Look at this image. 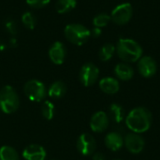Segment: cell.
Returning a JSON list of instances; mask_svg holds the SVG:
<instances>
[{"label":"cell","instance_id":"obj_20","mask_svg":"<svg viewBox=\"0 0 160 160\" xmlns=\"http://www.w3.org/2000/svg\"><path fill=\"white\" fill-rule=\"evenodd\" d=\"M76 5L77 0H57L55 4V9L58 13L64 14L74 9Z\"/></svg>","mask_w":160,"mask_h":160},{"label":"cell","instance_id":"obj_4","mask_svg":"<svg viewBox=\"0 0 160 160\" xmlns=\"http://www.w3.org/2000/svg\"><path fill=\"white\" fill-rule=\"evenodd\" d=\"M64 34L66 38L72 44L83 45L90 38V30L81 23H70L65 27Z\"/></svg>","mask_w":160,"mask_h":160},{"label":"cell","instance_id":"obj_5","mask_svg":"<svg viewBox=\"0 0 160 160\" xmlns=\"http://www.w3.org/2000/svg\"><path fill=\"white\" fill-rule=\"evenodd\" d=\"M23 92L27 98L34 102L43 100L47 95V90L44 83L38 80L28 81L23 87Z\"/></svg>","mask_w":160,"mask_h":160},{"label":"cell","instance_id":"obj_19","mask_svg":"<svg viewBox=\"0 0 160 160\" xmlns=\"http://www.w3.org/2000/svg\"><path fill=\"white\" fill-rule=\"evenodd\" d=\"M116 51V47L112 43H105L99 50V59L103 62H107L112 58Z\"/></svg>","mask_w":160,"mask_h":160},{"label":"cell","instance_id":"obj_16","mask_svg":"<svg viewBox=\"0 0 160 160\" xmlns=\"http://www.w3.org/2000/svg\"><path fill=\"white\" fill-rule=\"evenodd\" d=\"M114 74L115 76L124 82L129 81L134 76L133 68L127 63H119L114 68Z\"/></svg>","mask_w":160,"mask_h":160},{"label":"cell","instance_id":"obj_8","mask_svg":"<svg viewBox=\"0 0 160 160\" xmlns=\"http://www.w3.org/2000/svg\"><path fill=\"white\" fill-rule=\"evenodd\" d=\"M124 144L129 153L133 155H138L143 151L145 146V141L141 136V134L131 132L126 136L124 140Z\"/></svg>","mask_w":160,"mask_h":160},{"label":"cell","instance_id":"obj_28","mask_svg":"<svg viewBox=\"0 0 160 160\" xmlns=\"http://www.w3.org/2000/svg\"><path fill=\"white\" fill-rule=\"evenodd\" d=\"M93 160H106V158L102 153H95L93 155Z\"/></svg>","mask_w":160,"mask_h":160},{"label":"cell","instance_id":"obj_12","mask_svg":"<svg viewBox=\"0 0 160 160\" xmlns=\"http://www.w3.org/2000/svg\"><path fill=\"white\" fill-rule=\"evenodd\" d=\"M67 55V49L65 45L60 41H55L49 50V57L55 65H61L64 63Z\"/></svg>","mask_w":160,"mask_h":160},{"label":"cell","instance_id":"obj_9","mask_svg":"<svg viewBox=\"0 0 160 160\" xmlns=\"http://www.w3.org/2000/svg\"><path fill=\"white\" fill-rule=\"evenodd\" d=\"M97 148V142L94 137L88 133L82 134L77 140V149L82 156L93 155Z\"/></svg>","mask_w":160,"mask_h":160},{"label":"cell","instance_id":"obj_3","mask_svg":"<svg viewBox=\"0 0 160 160\" xmlns=\"http://www.w3.org/2000/svg\"><path fill=\"white\" fill-rule=\"evenodd\" d=\"M20 106V98L15 89L6 85L0 90V109L3 112L10 114L15 112Z\"/></svg>","mask_w":160,"mask_h":160},{"label":"cell","instance_id":"obj_23","mask_svg":"<svg viewBox=\"0 0 160 160\" xmlns=\"http://www.w3.org/2000/svg\"><path fill=\"white\" fill-rule=\"evenodd\" d=\"M111 21H112V19H111L110 15H108L107 13H99L94 17L93 24L95 25V27L101 28V27L108 25Z\"/></svg>","mask_w":160,"mask_h":160},{"label":"cell","instance_id":"obj_13","mask_svg":"<svg viewBox=\"0 0 160 160\" xmlns=\"http://www.w3.org/2000/svg\"><path fill=\"white\" fill-rule=\"evenodd\" d=\"M22 157L25 160H45L46 151L41 145L30 144L24 148Z\"/></svg>","mask_w":160,"mask_h":160},{"label":"cell","instance_id":"obj_27","mask_svg":"<svg viewBox=\"0 0 160 160\" xmlns=\"http://www.w3.org/2000/svg\"><path fill=\"white\" fill-rule=\"evenodd\" d=\"M91 33V36L94 37V38H98L100 37V35L102 34V31H101V28H98V27H95L92 29V31H90Z\"/></svg>","mask_w":160,"mask_h":160},{"label":"cell","instance_id":"obj_29","mask_svg":"<svg viewBox=\"0 0 160 160\" xmlns=\"http://www.w3.org/2000/svg\"><path fill=\"white\" fill-rule=\"evenodd\" d=\"M114 160H121V159H114Z\"/></svg>","mask_w":160,"mask_h":160},{"label":"cell","instance_id":"obj_14","mask_svg":"<svg viewBox=\"0 0 160 160\" xmlns=\"http://www.w3.org/2000/svg\"><path fill=\"white\" fill-rule=\"evenodd\" d=\"M105 145L111 151H119L124 146V139L118 132H110L105 137Z\"/></svg>","mask_w":160,"mask_h":160},{"label":"cell","instance_id":"obj_18","mask_svg":"<svg viewBox=\"0 0 160 160\" xmlns=\"http://www.w3.org/2000/svg\"><path fill=\"white\" fill-rule=\"evenodd\" d=\"M110 116L115 123H121L126 118L124 108L117 103H112L110 106Z\"/></svg>","mask_w":160,"mask_h":160},{"label":"cell","instance_id":"obj_25","mask_svg":"<svg viewBox=\"0 0 160 160\" xmlns=\"http://www.w3.org/2000/svg\"><path fill=\"white\" fill-rule=\"evenodd\" d=\"M51 0H26V3L29 7L33 8H42L46 7Z\"/></svg>","mask_w":160,"mask_h":160},{"label":"cell","instance_id":"obj_6","mask_svg":"<svg viewBox=\"0 0 160 160\" xmlns=\"http://www.w3.org/2000/svg\"><path fill=\"white\" fill-rule=\"evenodd\" d=\"M132 14V5L130 3H123L113 8L111 14V19L114 23L118 25H124L131 20Z\"/></svg>","mask_w":160,"mask_h":160},{"label":"cell","instance_id":"obj_17","mask_svg":"<svg viewBox=\"0 0 160 160\" xmlns=\"http://www.w3.org/2000/svg\"><path fill=\"white\" fill-rule=\"evenodd\" d=\"M66 92H67V86L65 82H63L62 81H56L50 85L48 90V95L52 98L59 99L65 96Z\"/></svg>","mask_w":160,"mask_h":160},{"label":"cell","instance_id":"obj_15","mask_svg":"<svg viewBox=\"0 0 160 160\" xmlns=\"http://www.w3.org/2000/svg\"><path fill=\"white\" fill-rule=\"evenodd\" d=\"M100 90L107 95H114L120 89V84L117 79L112 77H105L99 81Z\"/></svg>","mask_w":160,"mask_h":160},{"label":"cell","instance_id":"obj_10","mask_svg":"<svg viewBox=\"0 0 160 160\" xmlns=\"http://www.w3.org/2000/svg\"><path fill=\"white\" fill-rule=\"evenodd\" d=\"M138 70L144 78L153 77L158 70L156 60L151 56H142L138 61Z\"/></svg>","mask_w":160,"mask_h":160},{"label":"cell","instance_id":"obj_24","mask_svg":"<svg viewBox=\"0 0 160 160\" xmlns=\"http://www.w3.org/2000/svg\"><path fill=\"white\" fill-rule=\"evenodd\" d=\"M22 22L23 23V25L27 28V29H34L36 24H37V20H36V17L34 16L33 13L29 12V11H26L25 13L22 14Z\"/></svg>","mask_w":160,"mask_h":160},{"label":"cell","instance_id":"obj_26","mask_svg":"<svg viewBox=\"0 0 160 160\" xmlns=\"http://www.w3.org/2000/svg\"><path fill=\"white\" fill-rule=\"evenodd\" d=\"M6 28L12 35L16 34V32H17V25H16V23L13 21H8L6 22Z\"/></svg>","mask_w":160,"mask_h":160},{"label":"cell","instance_id":"obj_21","mask_svg":"<svg viewBox=\"0 0 160 160\" xmlns=\"http://www.w3.org/2000/svg\"><path fill=\"white\" fill-rule=\"evenodd\" d=\"M0 160H20V158L13 147L4 145L0 148Z\"/></svg>","mask_w":160,"mask_h":160},{"label":"cell","instance_id":"obj_2","mask_svg":"<svg viewBox=\"0 0 160 160\" xmlns=\"http://www.w3.org/2000/svg\"><path fill=\"white\" fill-rule=\"evenodd\" d=\"M116 52L124 62L134 63L142 56V48L134 39L120 38L116 45Z\"/></svg>","mask_w":160,"mask_h":160},{"label":"cell","instance_id":"obj_1","mask_svg":"<svg viewBox=\"0 0 160 160\" xmlns=\"http://www.w3.org/2000/svg\"><path fill=\"white\" fill-rule=\"evenodd\" d=\"M125 121L129 130L142 134L150 129L152 126V114L146 108L137 107L128 112Z\"/></svg>","mask_w":160,"mask_h":160},{"label":"cell","instance_id":"obj_7","mask_svg":"<svg viewBox=\"0 0 160 160\" xmlns=\"http://www.w3.org/2000/svg\"><path fill=\"white\" fill-rule=\"evenodd\" d=\"M98 76H99V69L93 63L84 64L80 70V74H79L80 82H82V85L86 87L92 86L93 84H95L98 79Z\"/></svg>","mask_w":160,"mask_h":160},{"label":"cell","instance_id":"obj_22","mask_svg":"<svg viewBox=\"0 0 160 160\" xmlns=\"http://www.w3.org/2000/svg\"><path fill=\"white\" fill-rule=\"evenodd\" d=\"M55 108L54 104L49 100H45L41 106V114L46 120H52L54 116Z\"/></svg>","mask_w":160,"mask_h":160},{"label":"cell","instance_id":"obj_11","mask_svg":"<svg viewBox=\"0 0 160 160\" xmlns=\"http://www.w3.org/2000/svg\"><path fill=\"white\" fill-rule=\"evenodd\" d=\"M109 127V116L104 112H96L90 120V128L94 132L101 133Z\"/></svg>","mask_w":160,"mask_h":160}]
</instances>
